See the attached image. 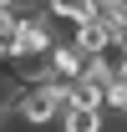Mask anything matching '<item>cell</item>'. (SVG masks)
Instances as JSON below:
<instances>
[{
  "mask_svg": "<svg viewBox=\"0 0 127 132\" xmlns=\"http://www.w3.org/2000/svg\"><path fill=\"white\" fill-rule=\"evenodd\" d=\"M66 102H71V86H61V81L20 86L15 102H10V117H15V122H26V127H46V122H61Z\"/></svg>",
  "mask_w": 127,
  "mask_h": 132,
  "instance_id": "obj_1",
  "label": "cell"
},
{
  "mask_svg": "<svg viewBox=\"0 0 127 132\" xmlns=\"http://www.w3.org/2000/svg\"><path fill=\"white\" fill-rule=\"evenodd\" d=\"M112 41H117V31H112L107 20H92V15H86V20L76 26V31H71V46H76L81 56H86V61H92V56H102V51H107Z\"/></svg>",
  "mask_w": 127,
  "mask_h": 132,
  "instance_id": "obj_2",
  "label": "cell"
},
{
  "mask_svg": "<svg viewBox=\"0 0 127 132\" xmlns=\"http://www.w3.org/2000/svg\"><path fill=\"white\" fill-rule=\"evenodd\" d=\"M61 132H107V117L92 107H66L61 112Z\"/></svg>",
  "mask_w": 127,
  "mask_h": 132,
  "instance_id": "obj_3",
  "label": "cell"
},
{
  "mask_svg": "<svg viewBox=\"0 0 127 132\" xmlns=\"http://www.w3.org/2000/svg\"><path fill=\"white\" fill-rule=\"evenodd\" d=\"M117 41H122V46H127V26H122V36H117Z\"/></svg>",
  "mask_w": 127,
  "mask_h": 132,
  "instance_id": "obj_4",
  "label": "cell"
}]
</instances>
